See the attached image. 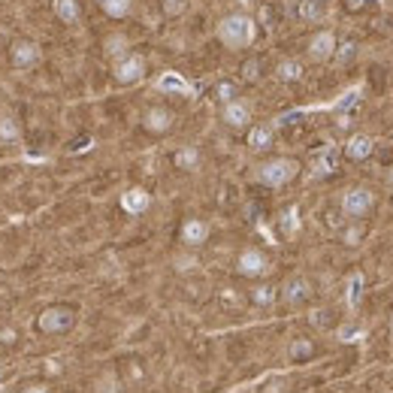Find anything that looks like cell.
<instances>
[{"mask_svg":"<svg viewBox=\"0 0 393 393\" xmlns=\"http://www.w3.org/2000/svg\"><path fill=\"white\" fill-rule=\"evenodd\" d=\"M336 339L345 345H354V342H363V339H366V330H363L360 324H342V327L336 330Z\"/></svg>","mask_w":393,"mask_h":393,"instance_id":"cell-23","label":"cell"},{"mask_svg":"<svg viewBox=\"0 0 393 393\" xmlns=\"http://www.w3.org/2000/svg\"><path fill=\"white\" fill-rule=\"evenodd\" d=\"M25 393H49V388H43V384H30V388H25Z\"/></svg>","mask_w":393,"mask_h":393,"instance_id":"cell-38","label":"cell"},{"mask_svg":"<svg viewBox=\"0 0 393 393\" xmlns=\"http://www.w3.org/2000/svg\"><path fill=\"white\" fill-rule=\"evenodd\" d=\"M97 393H118V381L115 378H100L97 381Z\"/></svg>","mask_w":393,"mask_h":393,"instance_id":"cell-36","label":"cell"},{"mask_svg":"<svg viewBox=\"0 0 393 393\" xmlns=\"http://www.w3.org/2000/svg\"><path fill=\"white\" fill-rule=\"evenodd\" d=\"M19 136H21V127H19V121H15L12 115H0V142H19Z\"/></svg>","mask_w":393,"mask_h":393,"instance_id":"cell-22","label":"cell"},{"mask_svg":"<svg viewBox=\"0 0 393 393\" xmlns=\"http://www.w3.org/2000/svg\"><path fill=\"white\" fill-rule=\"evenodd\" d=\"M345 3H348V10H360V6L366 3V0H345Z\"/></svg>","mask_w":393,"mask_h":393,"instance_id":"cell-41","label":"cell"},{"mask_svg":"<svg viewBox=\"0 0 393 393\" xmlns=\"http://www.w3.org/2000/svg\"><path fill=\"white\" fill-rule=\"evenodd\" d=\"M312 321L317 324V327H327V324H330V312H315Z\"/></svg>","mask_w":393,"mask_h":393,"instance_id":"cell-37","label":"cell"},{"mask_svg":"<svg viewBox=\"0 0 393 393\" xmlns=\"http://www.w3.org/2000/svg\"><path fill=\"white\" fill-rule=\"evenodd\" d=\"M200 164V151H196L194 146H185L176 151V166L179 170H194V166Z\"/></svg>","mask_w":393,"mask_h":393,"instance_id":"cell-27","label":"cell"},{"mask_svg":"<svg viewBox=\"0 0 393 393\" xmlns=\"http://www.w3.org/2000/svg\"><path fill=\"white\" fill-rule=\"evenodd\" d=\"M224 121L230 127H245L248 121H251V109H248V103H242V100L224 103Z\"/></svg>","mask_w":393,"mask_h":393,"instance_id":"cell-14","label":"cell"},{"mask_svg":"<svg viewBox=\"0 0 393 393\" xmlns=\"http://www.w3.org/2000/svg\"><path fill=\"white\" fill-rule=\"evenodd\" d=\"M312 354H315L312 339H293L291 348H287V357L291 360H306V357H312Z\"/></svg>","mask_w":393,"mask_h":393,"instance_id":"cell-24","label":"cell"},{"mask_svg":"<svg viewBox=\"0 0 393 393\" xmlns=\"http://www.w3.org/2000/svg\"><path fill=\"white\" fill-rule=\"evenodd\" d=\"M357 103H360V88H351V91H345L342 100L336 103V112H342V115H345V112H348V109H354Z\"/></svg>","mask_w":393,"mask_h":393,"instance_id":"cell-32","label":"cell"},{"mask_svg":"<svg viewBox=\"0 0 393 393\" xmlns=\"http://www.w3.org/2000/svg\"><path fill=\"white\" fill-rule=\"evenodd\" d=\"M215 100L218 103L236 100V85H233V82H218V85H215Z\"/></svg>","mask_w":393,"mask_h":393,"instance_id":"cell-31","label":"cell"},{"mask_svg":"<svg viewBox=\"0 0 393 393\" xmlns=\"http://www.w3.org/2000/svg\"><path fill=\"white\" fill-rule=\"evenodd\" d=\"M100 6H103V12L109 15V19H124V15L131 12L133 0H100Z\"/></svg>","mask_w":393,"mask_h":393,"instance_id":"cell-25","label":"cell"},{"mask_svg":"<svg viewBox=\"0 0 393 393\" xmlns=\"http://www.w3.org/2000/svg\"><path fill=\"white\" fill-rule=\"evenodd\" d=\"M73 324H76V312L73 308H67V306H52L36 317L40 333H67Z\"/></svg>","mask_w":393,"mask_h":393,"instance_id":"cell-4","label":"cell"},{"mask_svg":"<svg viewBox=\"0 0 393 393\" xmlns=\"http://www.w3.org/2000/svg\"><path fill=\"white\" fill-rule=\"evenodd\" d=\"M276 76H278V82H300L302 79V64L300 60H293V58H287L276 67Z\"/></svg>","mask_w":393,"mask_h":393,"instance_id":"cell-20","label":"cell"},{"mask_svg":"<svg viewBox=\"0 0 393 393\" xmlns=\"http://www.w3.org/2000/svg\"><path fill=\"white\" fill-rule=\"evenodd\" d=\"M254 36H257V21L245 12L227 15V19H221V25H218V40L227 49H245V45L254 43Z\"/></svg>","mask_w":393,"mask_h":393,"instance_id":"cell-1","label":"cell"},{"mask_svg":"<svg viewBox=\"0 0 393 393\" xmlns=\"http://www.w3.org/2000/svg\"><path fill=\"white\" fill-rule=\"evenodd\" d=\"M336 166H339V151H336V146H324V148H317L315 155H312V176H315V179L330 176Z\"/></svg>","mask_w":393,"mask_h":393,"instance_id":"cell-8","label":"cell"},{"mask_svg":"<svg viewBox=\"0 0 393 393\" xmlns=\"http://www.w3.org/2000/svg\"><path fill=\"white\" fill-rule=\"evenodd\" d=\"M363 287H366V278H363V272H354V276L348 278V291H345V300H348V306H351V308L360 306Z\"/></svg>","mask_w":393,"mask_h":393,"instance_id":"cell-19","label":"cell"},{"mask_svg":"<svg viewBox=\"0 0 393 393\" xmlns=\"http://www.w3.org/2000/svg\"><path fill=\"white\" fill-rule=\"evenodd\" d=\"M345 245H360V239H363V227L360 224H351V227H348V230H345Z\"/></svg>","mask_w":393,"mask_h":393,"instance_id":"cell-33","label":"cell"},{"mask_svg":"<svg viewBox=\"0 0 393 393\" xmlns=\"http://www.w3.org/2000/svg\"><path fill=\"white\" fill-rule=\"evenodd\" d=\"M142 76H146V60L139 55H124L115 60V79L121 85H133V82H139Z\"/></svg>","mask_w":393,"mask_h":393,"instance_id":"cell-5","label":"cell"},{"mask_svg":"<svg viewBox=\"0 0 393 393\" xmlns=\"http://www.w3.org/2000/svg\"><path fill=\"white\" fill-rule=\"evenodd\" d=\"M276 297H278V293H276V287H272V284H257L251 291V302H254V306H260V308L272 306Z\"/></svg>","mask_w":393,"mask_h":393,"instance_id":"cell-26","label":"cell"},{"mask_svg":"<svg viewBox=\"0 0 393 393\" xmlns=\"http://www.w3.org/2000/svg\"><path fill=\"white\" fill-rule=\"evenodd\" d=\"M278 227H282L284 236H293V233H297V227H300V209L291 206L287 212H282V218H278Z\"/></svg>","mask_w":393,"mask_h":393,"instance_id":"cell-28","label":"cell"},{"mask_svg":"<svg viewBox=\"0 0 393 393\" xmlns=\"http://www.w3.org/2000/svg\"><path fill=\"white\" fill-rule=\"evenodd\" d=\"M375 206V194L369 191V188H348V191L342 194V212L351 221H360V218H366L369 212H372Z\"/></svg>","mask_w":393,"mask_h":393,"instance_id":"cell-3","label":"cell"},{"mask_svg":"<svg viewBox=\"0 0 393 393\" xmlns=\"http://www.w3.org/2000/svg\"><path fill=\"white\" fill-rule=\"evenodd\" d=\"M181 239H185L188 245H203V242L209 239V224L200 221V218H191V221L181 224Z\"/></svg>","mask_w":393,"mask_h":393,"instance_id":"cell-15","label":"cell"},{"mask_svg":"<svg viewBox=\"0 0 393 393\" xmlns=\"http://www.w3.org/2000/svg\"><path fill=\"white\" fill-rule=\"evenodd\" d=\"M372 151H375V142H372V136H366V133H354L351 139L345 142V157L348 161H354V164L366 161Z\"/></svg>","mask_w":393,"mask_h":393,"instance_id":"cell-10","label":"cell"},{"mask_svg":"<svg viewBox=\"0 0 393 393\" xmlns=\"http://www.w3.org/2000/svg\"><path fill=\"white\" fill-rule=\"evenodd\" d=\"M248 146L257 148V151H263V148H269L272 146V127L269 124H257L248 131Z\"/></svg>","mask_w":393,"mask_h":393,"instance_id":"cell-18","label":"cell"},{"mask_svg":"<svg viewBox=\"0 0 393 393\" xmlns=\"http://www.w3.org/2000/svg\"><path fill=\"white\" fill-rule=\"evenodd\" d=\"M106 55L109 58H124L127 55V36H121V34H112L109 40H106Z\"/></svg>","mask_w":393,"mask_h":393,"instance_id":"cell-30","label":"cell"},{"mask_svg":"<svg viewBox=\"0 0 393 393\" xmlns=\"http://www.w3.org/2000/svg\"><path fill=\"white\" fill-rule=\"evenodd\" d=\"M3 372H6V369H3V366H0V378H3Z\"/></svg>","mask_w":393,"mask_h":393,"instance_id":"cell-42","label":"cell"},{"mask_svg":"<svg viewBox=\"0 0 393 393\" xmlns=\"http://www.w3.org/2000/svg\"><path fill=\"white\" fill-rule=\"evenodd\" d=\"M157 91H164V94H181V97H188V94H194V85L181 73L166 70V73L157 76Z\"/></svg>","mask_w":393,"mask_h":393,"instance_id":"cell-9","label":"cell"},{"mask_svg":"<svg viewBox=\"0 0 393 393\" xmlns=\"http://www.w3.org/2000/svg\"><path fill=\"white\" fill-rule=\"evenodd\" d=\"M188 6V0H164V12L166 15H179Z\"/></svg>","mask_w":393,"mask_h":393,"instance_id":"cell-35","label":"cell"},{"mask_svg":"<svg viewBox=\"0 0 393 393\" xmlns=\"http://www.w3.org/2000/svg\"><path fill=\"white\" fill-rule=\"evenodd\" d=\"M354 55H357V43H354V40H345V43H336L333 60H336V64H351Z\"/></svg>","mask_w":393,"mask_h":393,"instance_id":"cell-29","label":"cell"},{"mask_svg":"<svg viewBox=\"0 0 393 393\" xmlns=\"http://www.w3.org/2000/svg\"><path fill=\"white\" fill-rule=\"evenodd\" d=\"M0 339H3V342H15V330H3L0 333Z\"/></svg>","mask_w":393,"mask_h":393,"instance_id":"cell-39","label":"cell"},{"mask_svg":"<svg viewBox=\"0 0 393 393\" xmlns=\"http://www.w3.org/2000/svg\"><path fill=\"white\" fill-rule=\"evenodd\" d=\"M257 76H260V64H257V60H245V64H242V79L254 82Z\"/></svg>","mask_w":393,"mask_h":393,"instance_id":"cell-34","label":"cell"},{"mask_svg":"<svg viewBox=\"0 0 393 393\" xmlns=\"http://www.w3.org/2000/svg\"><path fill=\"white\" fill-rule=\"evenodd\" d=\"M297 15L302 21H321L327 10H324V0H297Z\"/></svg>","mask_w":393,"mask_h":393,"instance_id":"cell-17","label":"cell"},{"mask_svg":"<svg viewBox=\"0 0 393 393\" xmlns=\"http://www.w3.org/2000/svg\"><path fill=\"white\" fill-rule=\"evenodd\" d=\"M142 124H146V131H151V133H166L172 127V112H166V109H148L146 118H142Z\"/></svg>","mask_w":393,"mask_h":393,"instance_id":"cell-16","label":"cell"},{"mask_svg":"<svg viewBox=\"0 0 393 393\" xmlns=\"http://www.w3.org/2000/svg\"><path fill=\"white\" fill-rule=\"evenodd\" d=\"M55 12L64 25H76L79 21V3L76 0H55Z\"/></svg>","mask_w":393,"mask_h":393,"instance_id":"cell-21","label":"cell"},{"mask_svg":"<svg viewBox=\"0 0 393 393\" xmlns=\"http://www.w3.org/2000/svg\"><path fill=\"white\" fill-rule=\"evenodd\" d=\"M333 52H336V36H333V30H317V34L308 40V58L312 60H330Z\"/></svg>","mask_w":393,"mask_h":393,"instance_id":"cell-7","label":"cell"},{"mask_svg":"<svg viewBox=\"0 0 393 393\" xmlns=\"http://www.w3.org/2000/svg\"><path fill=\"white\" fill-rule=\"evenodd\" d=\"M151 206V196L146 188H131V191L121 194V209L127 212V215H142Z\"/></svg>","mask_w":393,"mask_h":393,"instance_id":"cell-12","label":"cell"},{"mask_svg":"<svg viewBox=\"0 0 393 393\" xmlns=\"http://www.w3.org/2000/svg\"><path fill=\"white\" fill-rule=\"evenodd\" d=\"M82 148H91V139H79V142L73 146V151H82Z\"/></svg>","mask_w":393,"mask_h":393,"instance_id":"cell-40","label":"cell"},{"mask_svg":"<svg viewBox=\"0 0 393 393\" xmlns=\"http://www.w3.org/2000/svg\"><path fill=\"white\" fill-rule=\"evenodd\" d=\"M36 60H40V49H36V43L19 40L12 45V64L19 67V70H27V67H34Z\"/></svg>","mask_w":393,"mask_h":393,"instance_id":"cell-13","label":"cell"},{"mask_svg":"<svg viewBox=\"0 0 393 393\" xmlns=\"http://www.w3.org/2000/svg\"><path fill=\"white\" fill-rule=\"evenodd\" d=\"M297 176H300V164L293 157H276V161H267L257 166V181H263L269 188H282Z\"/></svg>","mask_w":393,"mask_h":393,"instance_id":"cell-2","label":"cell"},{"mask_svg":"<svg viewBox=\"0 0 393 393\" xmlns=\"http://www.w3.org/2000/svg\"><path fill=\"white\" fill-rule=\"evenodd\" d=\"M308 297H312V284H308V278H302V276H293L291 282L282 287V300L287 306H300V302H306Z\"/></svg>","mask_w":393,"mask_h":393,"instance_id":"cell-11","label":"cell"},{"mask_svg":"<svg viewBox=\"0 0 393 393\" xmlns=\"http://www.w3.org/2000/svg\"><path fill=\"white\" fill-rule=\"evenodd\" d=\"M236 269L248 278H257V276H263V272L269 269V260L263 257V251H257V248H245V251L239 254V260H236Z\"/></svg>","mask_w":393,"mask_h":393,"instance_id":"cell-6","label":"cell"}]
</instances>
